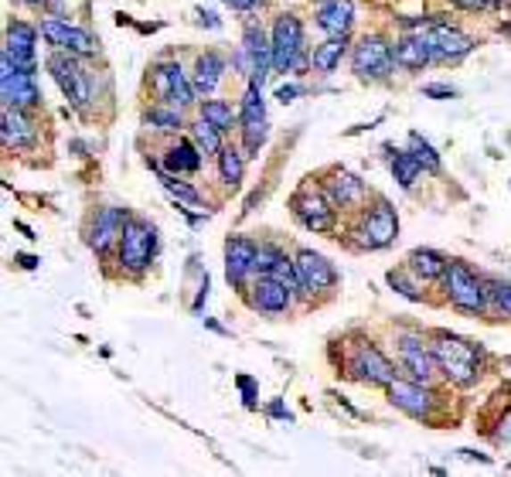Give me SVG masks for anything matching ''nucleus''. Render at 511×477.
I'll return each mask as SVG.
<instances>
[{
	"label": "nucleus",
	"instance_id": "f257e3e1",
	"mask_svg": "<svg viewBox=\"0 0 511 477\" xmlns=\"http://www.w3.org/2000/svg\"><path fill=\"white\" fill-rule=\"evenodd\" d=\"M430 348H433L436 362H440V375L447 382L467 389V385H474V382L481 379V372H484V348H477L467 338L447 334V331H440L433 341H430Z\"/></svg>",
	"mask_w": 511,
	"mask_h": 477
},
{
	"label": "nucleus",
	"instance_id": "f03ea898",
	"mask_svg": "<svg viewBox=\"0 0 511 477\" xmlns=\"http://www.w3.org/2000/svg\"><path fill=\"white\" fill-rule=\"evenodd\" d=\"M351 246L355 249H368V252H375V249H385L396 243L399 235V215L392 209V201H385V198H375V205L368 209V205H361L359 218H355V226H351Z\"/></svg>",
	"mask_w": 511,
	"mask_h": 477
},
{
	"label": "nucleus",
	"instance_id": "7ed1b4c3",
	"mask_svg": "<svg viewBox=\"0 0 511 477\" xmlns=\"http://www.w3.org/2000/svg\"><path fill=\"white\" fill-rule=\"evenodd\" d=\"M290 209L307 232H334V226H338V209H334L331 194L324 191V185H314V177L293 191Z\"/></svg>",
	"mask_w": 511,
	"mask_h": 477
},
{
	"label": "nucleus",
	"instance_id": "20e7f679",
	"mask_svg": "<svg viewBox=\"0 0 511 477\" xmlns=\"http://www.w3.org/2000/svg\"><path fill=\"white\" fill-rule=\"evenodd\" d=\"M443 290H447L450 307H457L460 314H484V310H491L484 276H477L467 263L450 259V267H447V273H443Z\"/></svg>",
	"mask_w": 511,
	"mask_h": 477
},
{
	"label": "nucleus",
	"instance_id": "39448f33",
	"mask_svg": "<svg viewBox=\"0 0 511 477\" xmlns=\"http://www.w3.org/2000/svg\"><path fill=\"white\" fill-rule=\"evenodd\" d=\"M273 72H303L307 69V52H303V24L293 14H280L273 31Z\"/></svg>",
	"mask_w": 511,
	"mask_h": 477
},
{
	"label": "nucleus",
	"instance_id": "423d86ee",
	"mask_svg": "<svg viewBox=\"0 0 511 477\" xmlns=\"http://www.w3.org/2000/svg\"><path fill=\"white\" fill-rule=\"evenodd\" d=\"M153 252H157V229L144 218L127 222V229L120 235V267L127 269L130 276H140L144 269L151 267Z\"/></svg>",
	"mask_w": 511,
	"mask_h": 477
},
{
	"label": "nucleus",
	"instance_id": "0eeeda50",
	"mask_svg": "<svg viewBox=\"0 0 511 477\" xmlns=\"http://www.w3.org/2000/svg\"><path fill=\"white\" fill-rule=\"evenodd\" d=\"M48 72H52V78L58 82V89H62V95L76 106V110H86L89 106V99H93V93H89V72L82 69V62H78V55H72V52H65V48H58V52H52L48 55Z\"/></svg>",
	"mask_w": 511,
	"mask_h": 477
},
{
	"label": "nucleus",
	"instance_id": "6e6552de",
	"mask_svg": "<svg viewBox=\"0 0 511 477\" xmlns=\"http://www.w3.org/2000/svg\"><path fill=\"white\" fill-rule=\"evenodd\" d=\"M344 365H348V372L355 375L359 382H368V385H382V389H389L392 382H396V365L389 362L385 355L379 351V344L372 341H359L348 348V358H344Z\"/></svg>",
	"mask_w": 511,
	"mask_h": 477
},
{
	"label": "nucleus",
	"instance_id": "1a4fd4ad",
	"mask_svg": "<svg viewBox=\"0 0 511 477\" xmlns=\"http://www.w3.org/2000/svg\"><path fill=\"white\" fill-rule=\"evenodd\" d=\"M351 69L359 78H385L396 69V48L382 35H361L351 48Z\"/></svg>",
	"mask_w": 511,
	"mask_h": 477
},
{
	"label": "nucleus",
	"instance_id": "9d476101",
	"mask_svg": "<svg viewBox=\"0 0 511 477\" xmlns=\"http://www.w3.org/2000/svg\"><path fill=\"white\" fill-rule=\"evenodd\" d=\"M35 72H38V69H21L14 62L0 58V99H4V106H11V110H31V106H41V93H38V82H35Z\"/></svg>",
	"mask_w": 511,
	"mask_h": 477
},
{
	"label": "nucleus",
	"instance_id": "9b49d317",
	"mask_svg": "<svg viewBox=\"0 0 511 477\" xmlns=\"http://www.w3.org/2000/svg\"><path fill=\"white\" fill-rule=\"evenodd\" d=\"M151 86L161 103L177 106V110H191L194 106V82L185 76V69L177 62H157L151 72Z\"/></svg>",
	"mask_w": 511,
	"mask_h": 477
},
{
	"label": "nucleus",
	"instance_id": "f8f14e48",
	"mask_svg": "<svg viewBox=\"0 0 511 477\" xmlns=\"http://www.w3.org/2000/svg\"><path fill=\"white\" fill-rule=\"evenodd\" d=\"M239 127H243V147H246V157H256L260 147L269 136V119H266V103H263V89L260 86H246V95H243V106H239Z\"/></svg>",
	"mask_w": 511,
	"mask_h": 477
},
{
	"label": "nucleus",
	"instance_id": "ddd939ff",
	"mask_svg": "<svg viewBox=\"0 0 511 477\" xmlns=\"http://www.w3.org/2000/svg\"><path fill=\"white\" fill-rule=\"evenodd\" d=\"M293 297H297V293H293L284 280L266 276V273H256L252 284L246 286V304L252 307V310L266 314V317H280V314H286L290 304H293Z\"/></svg>",
	"mask_w": 511,
	"mask_h": 477
},
{
	"label": "nucleus",
	"instance_id": "4468645a",
	"mask_svg": "<svg viewBox=\"0 0 511 477\" xmlns=\"http://www.w3.org/2000/svg\"><path fill=\"white\" fill-rule=\"evenodd\" d=\"M293 263H297V276H301V286L307 297H310V293H331V290L338 286V269H334V263H331L327 256H321V252L297 249V252H293Z\"/></svg>",
	"mask_w": 511,
	"mask_h": 477
},
{
	"label": "nucleus",
	"instance_id": "2eb2a0df",
	"mask_svg": "<svg viewBox=\"0 0 511 477\" xmlns=\"http://www.w3.org/2000/svg\"><path fill=\"white\" fill-rule=\"evenodd\" d=\"M389 402L402 409V413H409V416H416V420H433L436 406H440V396H436L433 389L426 385V382H392L389 385Z\"/></svg>",
	"mask_w": 511,
	"mask_h": 477
},
{
	"label": "nucleus",
	"instance_id": "dca6fc26",
	"mask_svg": "<svg viewBox=\"0 0 511 477\" xmlns=\"http://www.w3.org/2000/svg\"><path fill=\"white\" fill-rule=\"evenodd\" d=\"M256 249L260 243H252L246 235H232L226 243V280L239 293H246V286L256 276Z\"/></svg>",
	"mask_w": 511,
	"mask_h": 477
},
{
	"label": "nucleus",
	"instance_id": "f3484780",
	"mask_svg": "<svg viewBox=\"0 0 511 477\" xmlns=\"http://www.w3.org/2000/svg\"><path fill=\"white\" fill-rule=\"evenodd\" d=\"M41 38L48 41V45H55V48L72 52V55L78 58H89L99 52V41H95L89 31H82V28H76V24H69V21H62V18L41 21Z\"/></svg>",
	"mask_w": 511,
	"mask_h": 477
},
{
	"label": "nucleus",
	"instance_id": "a211bd4d",
	"mask_svg": "<svg viewBox=\"0 0 511 477\" xmlns=\"http://www.w3.org/2000/svg\"><path fill=\"white\" fill-rule=\"evenodd\" d=\"M399 362L409 372V379L426 382V385L440 375V362H436L433 348L423 338H416V334H402L399 338Z\"/></svg>",
	"mask_w": 511,
	"mask_h": 477
},
{
	"label": "nucleus",
	"instance_id": "6ab92c4d",
	"mask_svg": "<svg viewBox=\"0 0 511 477\" xmlns=\"http://www.w3.org/2000/svg\"><path fill=\"white\" fill-rule=\"evenodd\" d=\"M324 191L331 194V201H334V209L341 211H359L361 205H365V198H368V185L361 181L359 174L344 171V168H338V171L327 174V181H321Z\"/></svg>",
	"mask_w": 511,
	"mask_h": 477
},
{
	"label": "nucleus",
	"instance_id": "aec40b11",
	"mask_svg": "<svg viewBox=\"0 0 511 477\" xmlns=\"http://www.w3.org/2000/svg\"><path fill=\"white\" fill-rule=\"evenodd\" d=\"M127 222H130V211L127 209H99L93 218V226H89V246L95 252H106V249L120 243V235L127 229Z\"/></svg>",
	"mask_w": 511,
	"mask_h": 477
},
{
	"label": "nucleus",
	"instance_id": "412c9836",
	"mask_svg": "<svg viewBox=\"0 0 511 477\" xmlns=\"http://www.w3.org/2000/svg\"><path fill=\"white\" fill-rule=\"evenodd\" d=\"M35 45H38V28L14 21L7 28V41H4V55L7 62H14L21 69H35Z\"/></svg>",
	"mask_w": 511,
	"mask_h": 477
},
{
	"label": "nucleus",
	"instance_id": "4be33fe9",
	"mask_svg": "<svg viewBox=\"0 0 511 477\" xmlns=\"http://www.w3.org/2000/svg\"><path fill=\"white\" fill-rule=\"evenodd\" d=\"M430 38H433V52L440 62H457V58L474 52L471 35H464L460 28H450V24H443V21H436L433 28H430Z\"/></svg>",
	"mask_w": 511,
	"mask_h": 477
},
{
	"label": "nucleus",
	"instance_id": "5701e85b",
	"mask_svg": "<svg viewBox=\"0 0 511 477\" xmlns=\"http://www.w3.org/2000/svg\"><path fill=\"white\" fill-rule=\"evenodd\" d=\"M396 65L399 69H409V72H419V69H426L430 62L436 58L433 52V38L430 35H406V38H399L396 45Z\"/></svg>",
	"mask_w": 511,
	"mask_h": 477
},
{
	"label": "nucleus",
	"instance_id": "b1692460",
	"mask_svg": "<svg viewBox=\"0 0 511 477\" xmlns=\"http://www.w3.org/2000/svg\"><path fill=\"white\" fill-rule=\"evenodd\" d=\"M355 24V0H317V28L327 38L348 35Z\"/></svg>",
	"mask_w": 511,
	"mask_h": 477
},
{
	"label": "nucleus",
	"instance_id": "393cba45",
	"mask_svg": "<svg viewBox=\"0 0 511 477\" xmlns=\"http://www.w3.org/2000/svg\"><path fill=\"white\" fill-rule=\"evenodd\" d=\"M0 136H4V147H21V151L38 144L35 123L24 116V110H11V106H4V116H0Z\"/></svg>",
	"mask_w": 511,
	"mask_h": 477
},
{
	"label": "nucleus",
	"instance_id": "a878e982",
	"mask_svg": "<svg viewBox=\"0 0 511 477\" xmlns=\"http://www.w3.org/2000/svg\"><path fill=\"white\" fill-rule=\"evenodd\" d=\"M202 160H205V153L194 144V136H177L164 151V168L170 174H198L202 171Z\"/></svg>",
	"mask_w": 511,
	"mask_h": 477
},
{
	"label": "nucleus",
	"instance_id": "bb28decb",
	"mask_svg": "<svg viewBox=\"0 0 511 477\" xmlns=\"http://www.w3.org/2000/svg\"><path fill=\"white\" fill-rule=\"evenodd\" d=\"M226 76V58L218 52H205V55L194 58V72H191V82H194V93L198 95H211L218 89V82Z\"/></svg>",
	"mask_w": 511,
	"mask_h": 477
},
{
	"label": "nucleus",
	"instance_id": "cd10ccee",
	"mask_svg": "<svg viewBox=\"0 0 511 477\" xmlns=\"http://www.w3.org/2000/svg\"><path fill=\"white\" fill-rule=\"evenodd\" d=\"M406 267L413 269L423 284H433V280H443L450 259H447L443 252H436V249H413V252L406 256Z\"/></svg>",
	"mask_w": 511,
	"mask_h": 477
},
{
	"label": "nucleus",
	"instance_id": "c85d7f7f",
	"mask_svg": "<svg viewBox=\"0 0 511 477\" xmlns=\"http://www.w3.org/2000/svg\"><path fill=\"white\" fill-rule=\"evenodd\" d=\"M344 52H348V35H334V38H327L324 45H317V48H314V58H310L314 72H317V76H331L341 65Z\"/></svg>",
	"mask_w": 511,
	"mask_h": 477
},
{
	"label": "nucleus",
	"instance_id": "c756f323",
	"mask_svg": "<svg viewBox=\"0 0 511 477\" xmlns=\"http://www.w3.org/2000/svg\"><path fill=\"white\" fill-rule=\"evenodd\" d=\"M243 174H246V153L239 147H222L218 153V177L226 188H239L243 185Z\"/></svg>",
	"mask_w": 511,
	"mask_h": 477
},
{
	"label": "nucleus",
	"instance_id": "7c9ffc66",
	"mask_svg": "<svg viewBox=\"0 0 511 477\" xmlns=\"http://www.w3.org/2000/svg\"><path fill=\"white\" fill-rule=\"evenodd\" d=\"M198 116L209 119L211 127H218L222 134H228V130L239 123V113H232V106L222 103V99H205V103L198 106Z\"/></svg>",
	"mask_w": 511,
	"mask_h": 477
},
{
	"label": "nucleus",
	"instance_id": "2f4dec72",
	"mask_svg": "<svg viewBox=\"0 0 511 477\" xmlns=\"http://www.w3.org/2000/svg\"><path fill=\"white\" fill-rule=\"evenodd\" d=\"M144 123L153 127V130H168V134H177L181 127H185V110H177V106H153L144 113Z\"/></svg>",
	"mask_w": 511,
	"mask_h": 477
},
{
	"label": "nucleus",
	"instance_id": "473e14b6",
	"mask_svg": "<svg viewBox=\"0 0 511 477\" xmlns=\"http://www.w3.org/2000/svg\"><path fill=\"white\" fill-rule=\"evenodd\" d=\"M389 153H392V177L399 181V188H413L419 181V174H423V168L416 164V157L409 151H392L389 147Z\"/></svg>",
	"mask_w": 511,
	"mask_h": 477
},
{
	"label": "nucleus",
	"instance_id": "72a5a7b5",
	"mask_svg": "<svg viewBox=\"0 0 511 477\" xmlns=\"http://www.w3.org/2000/svg\"><path fill=\"white\" fill-rule=\"evenodd\" d=\"M191 136H194V144L202 147L205 157H218L222 147H226V144H222V130L211 127L209 119H202V116H198V123H191Z\"/></svg>",
	"mask_w": 511,
	"mask_h": 477
},
{
	"label": "nucleus",
	"instance_id": "f704fd0d",
	"mask_svg": "<svg viewBox=\"0 0 511 477\" xmlns=\"http://www.w3.org/2000/svg\"><path fill=\"white\" fill-rule=\"evenodd\" d=\"M406 151L416 157V164L423 168L426 174H440V153L433 151V144L426 140V136L419 134H409V147Z\"/></svg>",
	"mask_w": 511,
	"mask_h": 477
},
{
	"label": "nucleus",
	"instance_id": "c9c22d12",
	"mask_svg": "<svg viewBox=\"0 0 511 477\" xmlns=\"http://www.w3.org/2000/svg\"><path fill=\"white\" fill-rule=\"evenodd\" d=\"M409 273H413L409 267L389 269V276H385V280H389V286L396 290L399 297H406L409 304H423V290H419L416 280H409Z\"/></svg>",
	"mask_w": 511,
	"mask_h": 477
},
{
	"label": "nucleus",
	"instance_id": "e433bc0d",
	"mask_svg": "<svg viewBox=\"0 0 511 477\" xmlns=\"http://www.w3.org/2000/svg\"><path fill=\"white\" fill-rule=\"evenodd\" d=\"M153 171H157V177H161V185L177 198V201H185V205H202V194L191 188V185H185V181H177V174H170V171H161L157 164H151Z\"/></svg>",
	"mask_w": 511,
	"mask_h": 477
},
{
	"label": "nucleus",
	"instance_id": "4c0bfd02",
	"mask_svg": "<svg viewBox=\"0 0 511 477\" xmlns=\"http://www.w3.org/2000/svg\"><path fill=\"white\" fill-rule=\"evenodd\" d=\"M484 284H488V304H491L494 314L511 317V284H505V280H494V276H488Z\"/></svg>",
	"mask_w": 511,
	"mask_h": 477
},
{
	"label": "nucleus",
	"instance_id": "58836bf2",
	"mask_svg": "<svg viewBox=\"0 0 511 477\" xmlns=\"http://www.w3.org/2000/svg\"><path fill=\"white\" fill-rule=\"evenodd\" d=\"M286 259V252L280 246H273V243H260V249H256V273H273V269L280 267Z\"/></svg>",
	"mask_w": 511,
	"mask_h": 477
},
{
	"label": "nucleus",
	"instance_id": "ea45409f",
	"mask_svg": "<svg viewBox=\"0 0 511 477\" xmlns=\"http://www.w3.org/2000/svg\"><path fill=\"white\" fill-rule=\"evenodd\" d=\"M508 4L511 0H454V7H460V11H501Z\"/></svg>",
	"mask_w": 511,
	"mask_h": 477
},
{
	"label": "nucleus",
	"instance_id": "a19ab883",
	"mask_svg": "<svg viewBox=\"0 0 511 477\" xmlns=\"http://www.w3.org/2000/svg\"><path fill=\"white\" fill-rule=\"evenodd\" d=\"M235 385L243 389V402H246V409H256V382L249 379V375H235Z\"/></svg>",
	"mask_w": 511,
	"mask_h": 477
},
{
	"label": "nucleus",
	"instance_id": "79ce46f5",
	"mask_svg": "<svg viewBox=\"0 0 511 477\" xmlns=\"http://www.w3.org/2000/svg\"><path fill=\"white\" fill-rule=\"evenodd\" d=\"M423 95L426 99H454L457 89L454 86H423Z\"/></svg>",
	"mask_w": 511,
	"mask_h": 477
},
{
	"label": "nucleus",
	"instance_id": "37998d69",
	"mask_svg": "<svg viewBox=\"0 0 511 477\" xmlns=\"http://www.w3.org/2000/svg\"><path fill=\"white\" fill-rule=\"evenodd\" d=\"M498 440H501V443H511V409L498 420Z\"/></svg>",
	"mask_w": 511,
	"mask_h": 477
},
{
	"label": "nucleus",
	"instance_id": "c03bdc74",
	"mask_svg": "<svg viewBox=\"0 0 511 477\" xmlns=\"http://www.w3.org/2000/svg\"><path fill=\"white\" fill-rule=\"evenodd\" d=\"M301 93H303V86H280V89H276V99H280V103H293Z\"/></svg>",
	"mask_w": 511,
	"mask_h": 477
},
{
	"label": "nucleus",
	"instance_id": "a18cd8bd",
	"mask_svg": "<svg viewBox=\"0 0 511 477\" xmlns=\"http://www.w3.org/2000/svg\"><path fill=\"white\" fill-rule=\"evenodd\" d=\"M269 416H273V420H286V423L293 420V416H290V413H286V409H284V402H280V399L269 402Z\"/></svg>",
	"mask_w": 511,
	"mask_h": 477
},
{
	"label": "nucleus",
	"instance_id": "49530a36",
	"mask_svg": "<svg viewBox=\"0 0 511 477\" xmlns=\"http://www.w3.org/2000/svg\"><path fill=\"white\" fill-rule=\"evenodd\" d=\"M198 18H202V24H209V28H222L218 14H211V11H198Z\"/></svg>",
	"mask_w": 511,
	"mask_h": 477
},
{
	"label": "nucleus",
	"instance_id": "de8ad7c7",
	"mask_svg": "<svg viewBox=\"0 0 511 477\" xmlns=\"http://www.w3.org/2000/svg\"><path fill=\"white\" fill-rule=\"evenodd\" d=\"M228 7H235V11H252L260 0H226Z\"/></svg>",
	"mask_w": 511,
	"mask_h": 477
},
{
	"label": "nucleus",
	"instance_id": "09e8293b",
	"mask_svg": "<svg viewBox=\"0 0 511 477\" xmlns=\"http://www.w3.org/2000/svg\"><path fill=\"white\" fill-rule=\"evenodd\" d=\"M14 263H18L21 269H35V267H38V259H35V256H14Z\"/></svg>",
	"mask_w": 511,
	"mask_h": 477
},
{
	"label": "nucleus",
	"instance_id": "8fccbe9b",
	"mask_svg": "<svg viewBox=\"0 0 511 477\" xmlns=\"http://www.w3.org/2000/svg\"><path fill=\"white\" fill-rule=\"evenodd\" d=\"M18 4H24V7H35V4H41V0H18Z\"/></svg>",
	"mask_w": 511,
	"mask_h": 477
}]
</instances>
